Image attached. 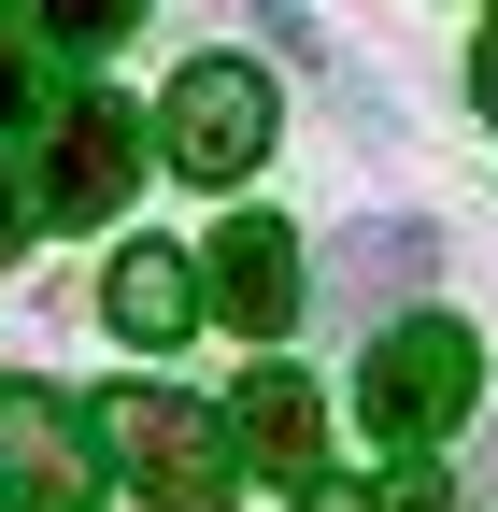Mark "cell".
I'll return each instance as SVG.
<instances>
[{"label": "cell", "mask_w": 498, "mask_h": 512, "mask_svg": "<svg viewBox=\"0 0 498 512\" xmlns=\"http://www.w3.org/2000/svg\"><path fill=\"white\" fill-rule=\"evenodd\" d=\"M470 484H484V512H498V441H484V470H470Z\"/></svg>", "instance_id": "cell-15"}, {"label": "cell", "mask_w": 498, "mask_h": 512, "mask_svg": "<svg viewBox=\"0 0 498 512\" xmlns=\"http://www.w3.org/2000/svg\"><path fill=\"white\" fill-rule=\"evenodd\" d=\"M15 100H29V86H15V29H0V114H15Z\"/></svg>", "instance_id": "cell-14"}, {"label": "cell", "mask_w": 498, "mask_h": 512, "mask_svg": "<svg viewBox=\"0 0 498 512\" xmlns=\"http://www.w3.org/2000/svg\"><path fill=\"white\" fill-rule=\"evenodd\" d=\"M100 313H114L129 342H185V328H200V256H171V242H114Z\"/></svg>", "instance_id": "cell-7"}, {"label": "cell", "mask_w": 498, "mask_h": 512, "mask_svg": "<svg viewBox=\"0 0 498 512\" xmlns=\"http://www.w3.org/2000/svg\"><path fill=\"white\" fill-rule=\"evenodd\" d=\"M29 15L72 43V57H100V43H129V29H143V0H29Z\"/></svg>", "instance_id": "cell-10"}, {"label": "cell", "mask_w": 498, "mask_h": 512, "mask_svg": "<svg viewBox=\"0 0 498 512\" xmlns=\"http://www.w3.org/2000/svg\"><path fill=\"white\" fill-rule=\"evenodd\" d=\"M228 441L314 484V441H328V413H314V384H299V370H257V384H242V413H228Z\"/></svg>", "instance_id": "cell-9"}, {"label": "cell", "mask_w": 498, "mask_h": 512, "mask_svg": "<svg viewBox=\"0 0 498 512\" xmlns=\"http://www.w3.org/2000/svg\"><path fill=\"white\" fill-rule=\"evenodd\" d=\"M356 399H370V427H385V441H442V427H470V399H484V342L456 328V313H413V328L370 342Z\"/></svg>", "instance_id": "cell-3"}, {"label": "cell", "mask_w": 498, "mask_h": 512, "mask_svg": "<svg viewBox=\"0 0 498 512\" xmlns=\"http://www.w3.org/2000/svg\"><path fill=\"white\" fill-rule=\"evenodd\" d=\"M328 299H342V313L427 299V228H413V214H370V228H342V242H328Z\"/></svg>", "instance_id": "cell-8"}, {"label": "cell", "mask_w": 498, "mask_h": 512, "mask_svg": "<svg viewBox=\"0 0 498 512\" xmlns=\"http://www.w3.org/2000/svg\"><path fill=\"white\" fill-rule=\"evenodd\" d=\"M86 427H100V470L143 484V512H228V498H242V441H228V413L171 399V384H114Z\"/></svg>", "instance_id": "cell-1"}, {"label": "cell", "mask_w": 498, "mask_h": 512, "mask_svg": "<svg viewBox=\"0 0 498 512\" xmlns=\"http://www.w3.org/2000/svg\"><path fill=\"white\" fill-rule=\"evenodd\" d=\"M214 313H228V328H299V228L285 214H228L214 228Z\"/></svg>", "instance_id": "cell-5"}, {"label": "cell", "mask_w": 498, "mask_h": 512, "mask_svg": "<svg viewBox=\"0 0 498 512\" xmlns=\"http://www.w3.org/2000/svg\"><path fill=\"white\" fill-rule=\"evenodd\" d=\"M470 86H484V114H498V15H484V57H470Z\"/></svg>", "instance_id": "cell-12"}, {"label": "cell", "mask_w": 498, "mask_h": 512, "mask_svg": "<svg viewBox=\"0 0 498 512\" xmlns=\"http://www.w3.org/2000/svg\"><path fill=\"white\" fill-rule=\"evenodd\" d=\"M157 157L185 185H242L271 157V72H257V57H185L171 100H157Z\"/></svg>", "instance_id": "cell-2"}, {"label": "cell", "mask_w": 498, "mask_h": 512, "mask_svg": "<svg viewBox=\"0 0 498 512\" xmlns=\"http://www.w3.org/2000/svg\"><path fill=\"white\" fill-rule=\"evenodd\" d=\"M129 171H143V128H129V114H114V100L86 86L72 114H57V157H43L57 214H114V200H129Z\"/></svg>", "instance_id": "cell-6"}, {"label": "cell", "mask_w": 498, "mask_h": 512, "mask_svg": "<svg viewBox=\"0 0 498 512\" xmlns=\"http://www.w3.org/2000/svg\"><path fill=\"white\" fill-rule=\"evenodd\" d=\"M299 512H385V498H356V484H299Z\"/></svg>", "instance_id": "cell-11"}, {"label": "cell", "mask_w": 498, "mask_h": 512, "mask_svg": "<svg viewBox=\"0 0 498 512\" xmlns=\"http://www.w3.org/2000/svg\"><path fill=\"white\" fill-rule=\"evenodd\" d=\"M15 242H29V200H15V185H0V256H15Z\"/></svg>", "instance_id": "cell-13"}, {"label": "cell", "mask_w": 498, "mask_h": 512, "mask_svg": "<svg viewBox=\"0 0 498 512\" xmlns=\"http://www.w3.org/2000/svg\"><path fill=\"white\" fill-rule=\"evenodd\" d=\"M0 484L15 512H100V427L57 399V384H0Z\"/></svg>", "instance_id": "cell-4"}]
</instances>
